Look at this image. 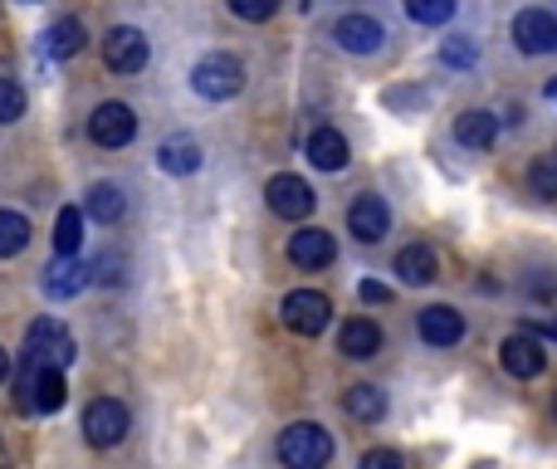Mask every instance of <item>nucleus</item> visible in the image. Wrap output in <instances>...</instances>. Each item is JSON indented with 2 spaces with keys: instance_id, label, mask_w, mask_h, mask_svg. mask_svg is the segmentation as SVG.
Segmentation results:
<instances>
[{
  "instance_id": "26",
  "label": "nucleus",
  "mask_w": 557,
  "mask_h": 469,
  "mask_svg": "<svg viewBox=\"0 0 557 469\" xmlns=\"http://www.w3.org/2000/svg\"><path fill=\"white\" fill-rule=\"evenodd\" d=\"M406 15L416 25H445L455 15V0H406Z\"/></svg>"
},
{
  "instance_id": "18",
  "label": "nucleus",
  "mask_w": 557,
  "mask_h": 469,
  "mask_svg": "<svg viewBox=\"0 0 557 469\" xmlns=\"http://www.w3.org/2000/svg\"><path fill=\"white\" fill-rule=\"evenodd\" d=\"M494 137H498V117L489 113V107H469V113H459L455 117V142L459 147H494Z\"/></svg>"
},
{
  "instance_id": "17",
  "label": "nucleus",
  "mask_w": 557,
  "mask_h": 469,
  "mask_svg": "<svg viewBox=\"0 0 557 469\" xmlns=\"http://www.w3.org/2000/svg\"><path fill=\"white\" fill-rule=\"evenodd\" d=\"M347 137L338 132V127H318V132L308 137V162L318 166V172H342L347 166Z\"/></svg>"
},
{
  "instance_id": "7",
  "label": "nucleus",
  "mask_w": 557,
  "mask_h": 469,
  "mask_svg": "<svg viewBox=\"0 0 557 469\" xmlns=\"http://www.w3.org/2000/svg\"><path fill=\"white\" fill-rule=\"evenodd\" d=\"M498 362H504V371H508V377H518V381H533L537 371L547 367L543 338H537L533 328H523V332H508V338H504V347H498Z\"/></svg>"
},
{
  "instance_id": "22",
  "label": "nucleus",
  "mask_w": 557,
  "mask_h": 469,
  "mask_svg": "<svg viewBox=\"0 0 557 469\" xmlns=\"http://www.w3.org/2000/svg\"><path fill=\"white\" fill-rule=\"evenodd\" d=\"M78 49H84V25H78V20H54V25L45 29V54L49 59H74Z\"/></svg>"
},
{
  "instance_id": "24",
  "label": "nucleus",
  "mask_w": 557,
  "mask_h": 469,
  "mask_svg": "<svg viewBox=\"0 0 557 469\" xmlns=\"http://www.w3.org/2000/svg\"><path fill=\"white\" fill-rule=\"evenodd\" d=\"M29 244V220L20 211H0V259L20 254Z\"/></svg>"
},
{
  "instance_id": "9",
  "label": "nucleus",
  "mask_w": 557,
  "mask_h": 469,
  "mask_svg": "<svg viewBox=\"0 0 557 469\" xmlns=\"http://www.w3.org/2000/svg\"><path fill=\"white\" fill-rule=\"evenodd\" d=\"M103 59L117 74H137L147 64V35L137 25H113L103 35Z\"/></svg>"
},
{
  "instance_id": "23",
  "label": "nucleus",
  "mask_w": 557,
  "mask_h": 469,
  "mask_svg": "<svg viewBox=\"0 0 557 469\" xmlns=\"http://www.w3.org/2000/svg\"><path fill=\"white\" fill-rule=\"evenodd\" d=\"M123 211H127V201H123V191L117 186H93L88 191V215H93L98 225H113V220H123Z\"/></svg>"
},
{
  "instance_id": "36",
  "label": "nucleus",
  "mask_w": 557,
  "mask_h": 469,
  "mask_svg": "<svg viewBox=\"0 0 557 469\" xmlns=\"http://www.w3.org/2000/svg\"><path fill=\"white\" fill-rule=\"evenodd\" d=\"M29 5H35V0H29Z\"/></svg>"
},
{
  "instance_id": "33",
  "label": "nucleus",
  "mask_w": 557,
  "mask_h": 469,
  "mask_svg": "<svg viewBox=\"0 0 557 469\" xmlns=\"http://www.w3.org/2000/svg\"><path fill=\"white\" fill-rule=\"evenodd\" d=\"M533 332H537V338H553V342H557V313H553V318H543V322H537Z\"/></svg>"
},
{
  "instance_id": "3",
  "label": "nucleus",
  "mask_w": 557,
  "mask_h": 469,
  "mask_svg": "<svg viewBox=\"0 0 557 469\" xmlns=\"http://www.w3.org/2000/svg\"><path fill=\"white\" fill-rule=\"evenodd\" d=\"M74 362V338L59 318H39L25 332V367H68Z\"/></svg>"
},
{
  "instance_id": "12",
  "label": "nucleus",
  "mask_w": 557,
  "mask_h": 469,
  "mask_svg": "<svg viewBox=\"0 0 557 469\" xmlns=\"http://www.w3.org/2000/svg\"><path fill=\"white\" fill-rule=\"evenodd\" d=\"M416 328H420V338H426L430 347H455V342L465 338V318H459L450 303H430V308H420Z\"/></svg>"
},
{
  "instance_id": "4",
  "label": "nucleus",
  "mask_w": 557,
  "mask_h": 469,
  "mask_svg": "<svg viewBox=\"0 0 557 469\" xmlns=\"http://www.w3.org/2000/svg\"><path fill=\"white\" fill-rule=\"evenodd\" d=\"M279 313H283V328L303 332V338H318L332 318V303H328V293H318V289H293Z\"/></svg>"
},
{
  "instance_id": "21",
  "label": "nucleus",
  "mask_w": 557,
  "mask_h": 469,
  "mask_svg": "<svg viewBox=\"0 0 557 469\" xmlns=\"http://www.w3.org/2000/svg\"><path fill=\"white\" fill-rule=\"evenodd\" d=\"M396 274H401V283L420 289V283L435 279V254H430L426 244H406V250L396 254Z\"/></svg>"
},
{
  "instance_id": "8",
  "label": "nucleus",
  "mask_w": 557,
  "mask_h": 469,
  "mask_svg": "<svg viewBox=\"0 0 557 469\" xmlns=\"http://www.w3.org/2000/svg\"><path fill=\"white\" fill-rule=\"evenodd\" d=\"M88 137L98 147H127L137 137V117L127 103H98L93 117H88Z\"/></svg>"
},
{
  "instance_id": "11",
  "label": "nucleus",
  "mask_w": 557,
  "mask_h": 469,
  "mask_svg": "<svg viewBox=\"0 0 557 469\" xmlns=\"http://www.w3.org/2000/svg\"><path fill=\"white\" fill-rule=\"evenodd\" d=\"M347 230L357 234L362 244H377L381 234L391 230L387 201H381V195H357V201H352V211H347Z\"/></svg>"
},
{
  "instance_id": "30",
  "label": "nucleus",
  "mask_w": 557,
  "mask_h": 469,
  "mask_svg": "<svg viewBox=\"0 0 557 469\" xmlns=\"http://www.w3.org/2000/svg\"><path fill=\"white\" fill-rule=\"evenodd\" d=\"M230 10L240 20H250V25H259V20H269L279 10V0H230Z\"/></svg>"
},
{
  "instance_id": "38",
  "label": "nucleus",
  "mask_w": 557,
  "mask_h": 469,
  "mask_svg": "<svg viewBox=\"0 0 557 469\" xmlns=\"http://www.w3.org/2000/svg\"><path fill=\"white\" fill-rule=\"evenodd\" d=\"M553 410H557V406H553Z\"/></svg>"
},
{
  "instance_id": "29",
  "label": "nucleus",
  "mask_w": 557,
  "mask_h": 469,
  "mask_svg": "<svg viewBox=\"0 0 557 469\" xmlns=\"http://www.w3.org/2000/svg\"><path fill=\"white\" fill-rule=\"evenodd\" d=\"M440 59H445V64H455V68L474 64V39H469V35H455V39H445V49H440Z\"/></svg>"
},
{
  "instance_id": "31",
  "label": "nucleus",
  "mask_w": 557,
  "mask_h": 469,
  "mask_svg": "<svg viewBox=\"0 0 557 469\" xmlns=\"http://www.w3.org/2000/svg\"><path fill=\"white\" fill-rule=\"evenodd\" d=\"M357 469H406V465H401V455H396V449H367Z\"/></svg>"
},
{
  "instance_id": "13",
  "label": "nucleus",
  "mask_w": 557,
  "mask_h": 469,
  "mask_svg": "<svg viewBox=\"0 0 557 469\" xmlns=\"http://www.w3.org/2000/svg\"><path fill=\"white\" fill-rule=\"evenodd\" d=\"M332 39H338L347 54H377L387 29H381L371 15H342L338 25H332Z\"/></svg>"
},
{
  "instance_id": "20",
  "label": "nucleus",
  "mask_w": 557,
  "mask_h": 469,
  "mask_svg": "<svg viewBox=\"0 0 557 469\" xmlns=\"http://www.w3.org/2000/svg\"><path fill=\"white\" fill-rule=\"evenodd\" d=\"M342 410H347L352 420H367V426H371V420L387 416V391L357 381V386H347V396H342Z\"/></svg>"
},
{
  "instance_id": "5",
  "label": "nucleus",
  "mask_w": 557,
  "mask_h": 469,
  "mask_svg": "<svg viewBox=\"0 0 557 469\" xmlns=\"http://www.w3.org/2000/svg\"><path fill=\"white\" fill-rule=\"evenodd\" d=\"M264 195H269V211L279 215V220H303V215H313V205H318V195H313V186L303 181V176H293V172L269 176V186H264Z\"/></svg>"
},
{
  "instance_id": "32",
  "label": "nucleus",
  "mask_w": 557,
  "mask_h": 469,
  "mask_svg": "<svg viewBox=\"0 0 557 469\" xmlns=\"http://www.w3.org/2000/svg\"><path fill=\"white\" fill-rule=\"evenodd\" d=\"M357 293H362V303H387L391 299V289H387V283H377V279H362Z\"/></svg>"
},
{
  "instance_id": "16",
  "label": "nucleus",
  "mask_w": 557,
  "mask_h": 469,
  "mask_svg": "<svg viewBox=\"0 0 557 469\" xmlns=\"http://www.w3.org/2000/svg\"><path fill=\"white\" fill-rule=\"evenodd\" d=\"M338 352L342 357H352V362L377 357L381 352V328L371 318H347L342 322V332H338Z\"/></svg>"
},
{
  "instance_id": "37",
  "label": "nucleus",
  "mask_w": 557,
  "mask_h": 469,
  "mask_svg": "<svg viewBox=\"0 0 557 469\" xmlns=\"http://www.w3.org/2000/svg\"><path fill=\"white\" fill-rule=\"evenodd\" d=\"M553 156H557V152H553Z\"/></svg>"
},
{
  "instance_id": "34",
  "label": "nucleus",
  "mask_w": 557,
  "mask_h": 469,
  "mask_svg": "<svg viewBox=\"0 0 557 469\" xmlns=\"http://www.w3.org/2000/svg\"><path fill=\"white\" fill-rule=\"evenodd\" d=\"M10 377V357H5V347H0V381Z\"/></svg>"
},
{
  "instance_id": "1",
  "label": "nucleus",
  "mask_w": 557,
  "mask_h": 469,
  "mask_svg": "<svg viewBox=\"0 0 557 469\" xmlns=\"http://www.w3.org/2000/svg\"><path fill=\"white\" fill-rule=\"evenodd\" d=\"M279 459L289 469H322L332 459V435L322 426H313V420H299V426H289L279 435Z\"/></svg>"
},
{
  "instance_id": "10",
  "label": "nucleus",
  "mask_w": 557,
  "mask_h": 469,
  "mask_svg": "<svg viewBox=\"0 0 557 469\" xmlns=\"http://www.w3.org/2000/svg\"><path fill=\"white\" fill-rule=\"evenodd\" d=\"M514 45L523 54H557V15H547V10H518Z\"/></svg>"
},
{
  "instance_id": "15",
  "label": "nucleus",
  "mask_w": 557,
  "mask_h": 469,
  "mask_svg": "<svg viewBox=\"0 0 557 469\" xmlns=\"http://www.w3.org/2000/svg\"><path fill=\"white\" fill-rule=\"evenodd\" d=\"M88 274L93 269H88L78 254H59V259L45 269V293L49 299H74V293L88 283Z\"/></svg>"
},
{
  "instance_id": "2",
  "label": "nucleus",
  "mask_w": 557,
  "mask_h": 469,
  "mask_svg": "<svg viewBox=\"0 0 557 469\" xmlns=\"http://www.w3.org/2000/svg\"><path fill=\"white\" fill-rule=\"evenodd\" d=\"M191 88L201 98H211V103H225V98H235L244 88V64L235 54H205L191 68Z\"/></svg>"
},
{
  "instance_id": "6",
  "label": "nucleus",
  "mask_w": 557,
  "mask_h": 469,
  "mask_svg": "<svg viewBox=\"0 0 557 469\" xmlns=\"http://www.w3.org/2000/svg\"><path fill=\"white\" fill-rule=\"evenodd\" d=\"M127 406L123 401H113V396H98V401H88V410H84V435H88V445H98V449H107V445H117V440L127 435Z\"/></svg>"
},
{
  "instance_id": "27",
  "label": "nucleus",
  "mask_w": 557,
  "mask_h": 469,
  "mask_svg": "<svg viewBox=\"0 0 557 469\" xmlns=\"http://www.w3.org/2000/svg\"><path fill=\"white\" fill-rule=\"evenodd\" d=\"M528 186H533L537 195H557V156H537L533 166H528Z\"/></svg>"
},
{
  "instance_id": "14",
  "label": "nucleus",
  "mask_w": 557,
  "mask_h": 469,
  "mask_svg": "<svg viewBox=\"0 0 557 469\" xmlns=\"http://www.w3.org/2000/svg\"><path fill=\"white\" fill-rule=\"evenodd\" d=\"M332 254H338V244H332V234L318 230V225H308V230L289 234V259L299 264V269H328Z\"/></svg>"
},
{
  "instance_id": "35",
  "label": "nucleus",
  "mask_w": 557,
  "mask_h": 469,
  "mask_svg": "<svg viewBox=\"0 0 557 469\" xmlns=\"http://www.w3.org/2000/svg\"><path fill=\"white\" fill-rule=\"evenodd\" d=\"M547 98H557V84H553V88H547Z\"/></svg>"
},
{
  "instance_id": "25",
  "label": "nucleus",
  "mask_w": 557,
  "mask_h": 469,
  "mask_svg": "<svg viewBox=\"0 0 557 469\" xmlns=\"http://www.w3.org/2000/svg\"><path fill=\"white\" fill-rule=\"evenodd\" d=\"M78 244H84V211L64 205V211H59V225H54V250L59 254H78Z\"/></svg>"
},
{
  "instance_id": "28",
  "label": "nucleus",
  "mask_w": 557,
  "mask_h": 469,
  "mask_svg": "<svg viewBox=\"0 0 557 469\" xmlns=\"http://www.w3.org/2000/svg\"><path fill=\"white\" fill-rule=\"evenodd\" d=\"M25 117V88L15 78H0V123H20Z\"/></svg>"
},
{
  "instance_id": "19",
  "label": "nucleus",
  "mask_w": 557,
  "mask_h": 469,
  "mask_svg": "<svg viewBox=\"0 0 557 469\" xmlns=\"http://www.w3.org/2000/svg\"><path fill=\"white\" fill-rule=\"evenodd\" d=\"M156 166H162L166 176H191L195 166H201V147H195L186 132H176L156 147Z\"/></svg>"
}]
</instances>
